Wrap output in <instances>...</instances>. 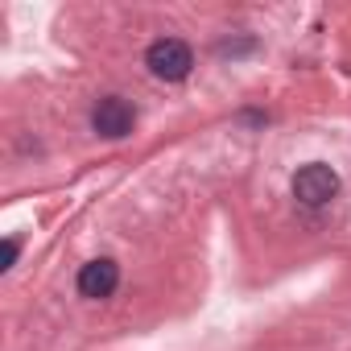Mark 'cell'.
I'll return each mask as SVG.
<instances>
[{
    "label": "cell",
    "mask_w": 351,
    "mask_h": 351,
    "mask_svg": "<svg viewBox=\"0 0 351 351\" xmlns=\"http://www.w3.org/2000/svg\"><path fill=\"white\" fill-rule=\"evenodd\" d=\"M132 124H136V112H132V104H128V99H120V95L99 99V104H95V112H91V128H95L99 136H112V141L128 136V132H132Z\"/></svg>",
    "instance_id": "cell-3"
},
{
    "label": "cell",
    "mask_w": 351,
    "mask_h": 351,
    "mask_svg": "<svg viewBox=\"0 0 351 351\" xmlns=\"http://www.w3.org/2000/svg\"><path fill=\"white\" fill-rule=\"evenodd\" d=\"M116 285H120V269H116V261H108V256H99V261H91V265H83L79 269V293L83 298H112L116 293Z\"/></svg>",
    "instance_id": "cell-4"
},
{
    "label": "cell",
    "mask_w": 351,
    "mask_h": 351,
    "mask_svg": "<svg viewBox=\"0 0 351 351\" xmlns=\"http://www.w3.org/2000/svg\"><path fill=\"white\" fill-rule=\"evenodd\" d=\"M17 261V240H5V269H13Z\"/></svg>",
    "instance_id": "cell-5"
},
{
    "label": "cell",
    "mask_w": 351,
    "mask_h": 351,
    "mask_svg": "<svg viewBox=\"0 0 351 351\" xmlns=\"http://www.w3.org/2000/svg\"><path fill=\"white\" fill-rule=\"evenodd\" d=\"M293 195L306 207H322V203H330L339 195V173L330 165H322V161H310V165H302L293 173Z\"/></svg>",
    "instance_id": "cell-2"
},
{
    "label": "cell",
    "mask_w": 351,
    "mask_h": 351,
    "mask_svg": "<svg viewBox=\"0 0 351 351\" xmlns=\"http://www.w3.org/2000/svg\"><path fill=\"white\" fill-rule=\"evenodd\" d=\"M145 66H149L157 79H165V83H178V79L191 75L195 54H191V46L178 42V38H157V42L145 50Z\"/></svg>",
    "instance_id": "cell-1"
}]
</instances>
